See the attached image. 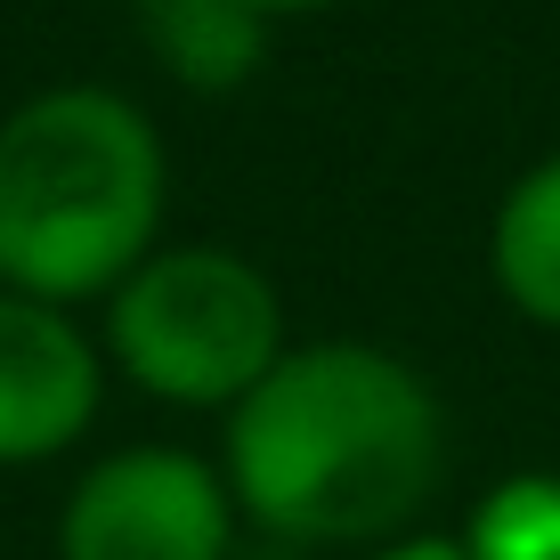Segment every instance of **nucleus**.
<instances>
[{"label": "nucleus", "mask_w": 560, "mask_h": 560, "mask_svg": "<svg viewBox=\"0 0 560 560\" xmlns=\"http://www.w3.org/2000/svg\"><path fill=\"white\" fill-rule=\"evenodd\" d=\"M106 365L154 407L228 415L244 390L293 350L277 277L211 236H163L98 301Z\"/></svg>", "instance_id": "obj_3"}, {"label": "nucleus", "mask_w": 560, "mask_h": 560, "mask_svg": "<svg viewBox=\"0 0 560 560\" xmlns=\"http://www.w3.org/2000/svg\"><path fill=\"white\" fill-rule=\"evenodd\" d=\"M471 560H560V471H512L463 520Z\"/></svg>", "instance_id": "obj_8"}, {"label": "nucleus", "mask_w": 560, "mask_h": 560, "mask_svg": "<svg viewBox=\"0 0 560 560\" xmlns=\"http://www.w3.org/2000/svg\"><path fill=\"white\" fill-rule=\"evenodd\" d=\"M244 9H260L268 25H293V16H325V9H341V0H244Z\"/></svg>", "instance_id": "obj_10"}, {"label": "nucleus", "mask_w": 560, "mask_h": 560, "mask_svg": "<svg viewBox=\"0 0 560 560\" xmlns=\"http://www.w3.org/2000/svg\"><path fill=\"white\" fill-rule=\"evenodd\" d=\"M171 147L139 98L49 82L0 114V284L90 308L163 244Z\"/></svg>", "instance_id": "obj_2"}, {"label": "nucleus", "mask_w": 560, "mask_h": 560, "mask_svg": "<svg viewBox=\"0 0 560 560\" xmlns=\"http://www.w3.org/2000/svg\"><path fill=\"white\" fill-rule=\"evenodd\" d=\"M488 277L512 317L560 334V154L528 163L488 220Z\"/></svg>", "instance_id": "obj_7"}, {"label": "nucleus", "mask_w": 560, "mask_h": 560, "mask_svg": "<svg viewBox=\"0 0 560 560\" xmlns=\"http://www.w3.org/2000/svg\"><path fill=\"white\" fill-rule=\"evenodd\" d=\"M220 422L236 512L277 545L374 552L415 536L447 479V407L382 341H293Z\"/></svg>", "instance_id": "obj_1"}, {"label": "nucleus", "mask_w": 560, "mask_h": 560, "mask_svg": "<svg viewBox=\"0 0 560 560\" xmlns=\"http://www.w3.org/2000/svg\"><path fill=\"white\" fill-rule=\"evenodd\" d=\"M236 488L187 447H114L57 504V560H236Z\"/></svg>", "instance_id": "obj_4"}, {"label": "nucleus", "mask_w": 560, "mask_h": 560, "mask_svg": "<svg viewBox=\"0 0 560 560\" xmlns=\"http://www.w3.org/2000/svg\"><path fill=\"white\" fill-rule=\"evenodd\" d=\"M358 560H471V552H463V536L415 528V536H390V545H374V552H358Z\"/></svg>", "instance_id": "obj_9"}, {"label": "nucleus", "mask_w": 560, "mask_h": 560, "mask_svg": "<svg viewBox=\"0 0 560 560\" xmlns=\"http://www.w3.org/2000/svg\"><path fill=\"white\" fill-rule=\"evenodd\" d=\"M106 350L73 308L0 284V471L57 463L106 407Z\"/></svg>", "instance_id": "obj_5"}, {"label": "nucleus", "mask_w": 560, "mask_h": 560, "mask_svg": "<svg viewBox=\"0 0 560 560\" xmlns=\"http://www.w3.org/2000/svg\"><path fill=\"white\" fill-rule=\"evenodd\" d=\"M139 33L179 90L228 98L268 66V33L277 25L260 9H244V0H139Z\"/></svg>", "instance_id": "obj_6"}]
</instances>
